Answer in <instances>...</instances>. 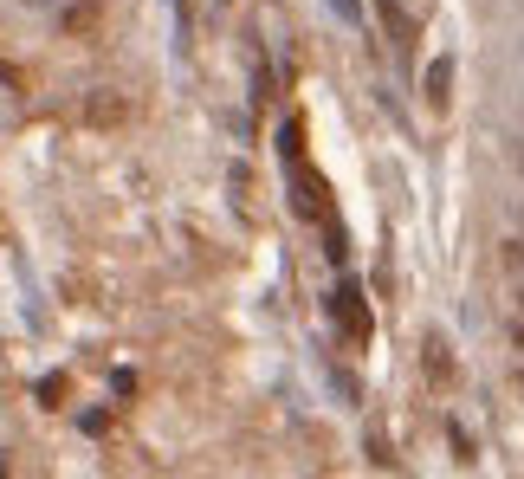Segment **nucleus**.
Segmentation results:
<instances>
[{
	"label": "nucleus",
	"instance_id": "1",
	"mask_svg": "<svg viewBox=\"0 0 524 479\" xmlns=\"http://www.w3.org/2000/svg\"><path fill=\"white\" fill-rule=\"evenodd\" d=\"M292 208L305 214V221H330V214H337V208H330V188H324V175H317L305 156L292 162Z\"/></svg>",
	"mask_w": 524,
	"mask_h": 479
},
{
	"label": "nucleus",
	"instance_id": "2",
	"mask_svg": "<svg viewBox=\"0 0 524 479\" xmlns=\"http://www.w3.org/2000/svg\"><path fill=\"white\" fill-rule=\"evenodd\" d=\"M330 318H337L343 331L356 337V344H369V305H363V292H356L350 279H343L337 292H330Z\"/></svg>",
	"mask_w": 524,
	"mask_h": 479
},
{
	"label": "nucleus",
	"instance_id": "3",
	"mask_svg": "<svg viewBox=\"0 0 524 479\" xmlns=\"http://www.w3.org/2000/svg\"><path fill=\"white\" fill-rule=\"evenodd\" d=\"M421 376L434 382V389H453V382H460V363H453L447 337H421Z\"/></svg>",
	"mask_w": 524,
	"mask_h": 479
},
{
	"label": "nucleus",
	"instance_id": "4",
	"mask_svg": "<svg viewBox=\"0 0 524 479\" xmlns=\"http://www.w3.org/2000/svg\"><path fill=\"white\" fill-rule=\"evenodd\" d=\"M85 123H98V130H123V123H130V98H123V91H91V98H85Z\"/></svg>",
	"mask_w": 524,
	"mask_h": 479
},
{
	"label": "nucleus",
	"instance_id": "5",
	"mask_svg": "<svg viewBox=\"0 0 524 479\" xmlns=\"http://www.w3.org/2000/svg\"><path fill=\"white\" fill-rule=\"evenodd\" d=\"M421 91H427V104H434V111H447V98H453V59H434V65H427Z\"/></svg>",
	"mask_w": 524,
	"mask_h": 479
},
{
	"label": "nucleus",
	"instance_id": "6",
	"mask_svg": "<svg viewBox=\"0 0 524 479\" xmlns=\"http://www.w3.org/2000/svg\"><path fill=\"white\" fill-rule=\"evenodd\" d=\"M382 26H389V39H395V52H415V33H421V26H415V20H408V13H402V7H395V0H382Z\"/></svg>",
	"mask_w": 524,
	"mask_h": 479
},
{
	"label": "nucleus",
	"instance_id": "7",
	"mask_svg": "<svg viewBox=\"0 0 524 479\" xmlns=\"http://www.w3.org/2000/svg\"><path fill=\"white\" fill-rule=\"evenodd\" d=\"M499 266L512 272V279H524V234H512V240H499Z\"/></svg>",
	"mask_w": 524,
	"mask_h": 479
},
{
	"label": "nucleus",
	"instance_id": "8",
	"mask_svg": "<svg viewBox=\"0 0 524 479\" xmlns=\"http://www.w3.org/2000/svg\"><path fill=\"white\" fill-rule=\"evenodd\" d=\"M39 402L46 408H65V376L52 369V376H39Z\"/></svg>",
	"mask_w": 524,
	"mask_h": 479
},
{
	"label": "nucleus",
	"instance_id": "9",
	"mask_svg": "<svg viewBox=\"0 0 524 479\" xmlns=\"http://www.w3.org/2000/svg\"><path fill=\"white\" fill-rule=\"evenodd\" d=\"M91 26H98V13H91V7H65V33H91Z\"/></svg>",
	"mask_w": 524,
	"mask_h": 479
},
{
	"label": "nucleus",
	"instance_id": "10",
	"mask_svg": "<svg viewBox=\"0 0 524 479\" xmlns=\"http://www.w3.org/2000/svg\"><path fill=\"white\" fill-rule=\"evenodd\" d=\"M78 428H85V434H110V408H85V415H78Z\"/></svg>",
	"mask_w": 524,
	"mask_h": 479
},
{
	"label": "nucleus",
	"instance_id": "11",
	"mask_svg": "<svg viewBox=\"0 0 524 479\" xmlns=\"http://www.w3.org/2000/svg\"><path fill=\"white\" fill-rule=\"evenodd\" d=\"M369 460H376V467H395V454H389V441H382V434H369Z\"/></svg>",
	"mask_w": 524,
	"mask_h": 479
},
{
	"label": "nucleus",
	"instance_id": "12",
	"mask_svg": "<svg viewBox=\"0 0 524 479\" xmlns=\"http://www.w3.org/2000/svg\"><path fill=\"white\" fill-rule=\"evenodd\" d=\"M505 156H512V169L524 175V136H512V143H505Z\"/></svg>",
	"mask_w": 524,
	"mask_h": 479
},
{
	"label": "nucleus",
	"instance_id": "13",
	"mask_svg": "<svg viewBox=\"0 0 524 479\" xmlns=\"http://www.w3.org/2000/svg\"><path fill=\"white\" fill-rule=\"evenodd\" d=\"M512 311H524V279H518V292H512Z\"/></svg>",
	"mask_w": 524,
	"mask_h": 479
},
{
	"label": "nucleus",
	"instance_id": "14",
	"mask_svg": "<svg viewBox=\"0 0 524 479\" xmlns=\"http://www.w3.org/2000/svg\"><path fill=\"white\" fill-rule=\"evenodd\" d=\"M518 227H524V208H518Z\"/></svg>",
	"mask_w": 524,
	"mask_h": 479
}]
</instances>
